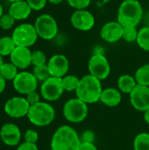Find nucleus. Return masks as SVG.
Wrapping results in <instances>:
<instances>
[{
	"mask_svg": "<svg viewBox=\"0 0 149 150\" xmlns=\"http://www.w3.org/2000/svg\"><path fill=\"white\" fill-rule=\"evenodd\" d=\"M64 0H47L48 3L52 4H61V2H63Z\"/></svg>",
	"mask_w": 149,
	"mask_h": 150,
	"instance_id": "40",
	"label": "nucleus"
},
{
	"mask_svg": "<svg viewBox=\"0 0 149 150\" xmlns=\"http://www.w3.org/2000/svg\"><path fill=\"white\" fill-rule=\"evenodd\" d=\"M133 150H149V134L142 132L133 140Z\"/></svg>",
	"mask_w": 149,
	"mask_h": 150,
	"instance_id": "25",
	"label": "nucleus"
},
{
	"mask_svg": "<svg viewBox=\"0 0 149 150\" xmlns=\"http://www.w3.org/2000/svg\"><path fill=\"white\" fill-rule=\"evenodd\" d=\"M16 150H39L37 144L33 143H28V142H23L20 143Z\"/></svg>",
	"mask_w": 149,
	"mask_h": 150,
	"instance_id": "36",
	"label": "nucleus"
},
{
	"mask_svg": "<svg viewBox=\"0 0 149 150\" xmlns=\"http://www.w3.org/2000/svg\"><path fill=\"white\" fill-rule=\"evenodd\" d=\"M64 92L61 78L50 76L40 85V96L47 102H54L61 98Z\"/></svg>",
	"mask_w": 149,
	"mask_h": 150,
	"instance_id": "9",
	"label": "nucleus"
},
{
	"mask_svg": "<svg viewBox=\"0 0 149 150\" xmlns=\"http://www.w3.org/2000/svg\"><path fill=\"white\" fill-rule=\"evenodd\" d=\"M62 113L67 121L73 124L81 123L88 116V105L78 98H70L64 104Z\"/></svg>",
	"mask_w": 149,
	"mask_h": 150,
	"instance_id": "5",
	"label": "nucleus"
},
{
	"mask_svg": "<svg viewBox=\"0 0 149 150\" xmlns=\"http://www.w3.org/2000/svg\"><path fill=\"white\" fill-rule=\"evenodd\" d=\"M112 0H103V4H106V3H109L111 2Z\"/></svg>",
	"mask_w": 149,
	"mask_h": 150,
	"instance_id": "44",
	"label": "nucleus"
},
{
	"mask_svg": "<svg viewBox=\"0 0 149 150\" xmlns=\"http://www.w3.org/2000/svg\"><path fill=\"white\" fill-rule=\"evenodd\" d=\"M47 63V55L41 50H35L32 54V65L33 67L37 66H43Z\"/></svg>",
	"mask_w": 149,
	"mask_h": 150,
	"instance_id": "29",
	"label": "nucleus"
},
{
	"mask_svg": "<svg viewBox=\"0 0 149 150\" xmlns=\"http://www.w3.org/2000/svg\"><path fill=\"white\" fill-rule=\"evenodd\" d=\"M34 27L38 36L45 40L54 39L59 31L56 19L52 15L47 13L41 14L36 18Z\"/></svg>",
	"mask_w": 149,
	"mask_h": 150,
	"instance_id": "7",
	"label": "nucleus"
},
{
	"mask_svg": "<svg viewBox=\"0 0 149 150\" xmlns=\"http://www.w3.org/2000/svg\"><path fill=\"white\" fill-rule=\"evenodd\" d=\"M3 14H4V8H3V5L0 4V18L3 16Z\"/></svg>",
	"mask_w": 149,
	"mask_h": 150,
	"instance_id": "41",
	"label": "nucleus"
},
{
	"mask_svg": "<svg viewBox=\"0 0 149 150\" xmlns=\"http://www.w3.org/2000/svg\"><path fill=\"white\" fill-rule=\"evenodd\" d=\"M32 11H41L45 8L47 0H25Z\"/></svg>",
	"mask_w": 149,
	"mask_h": 150,
	"instance_id": "33",
	"label": "nucleus"
},
{
	"mask_svg": "<svg viewBox=\"0 0 149 150\" xmlns=\"http://www.w3.org/2000/svg\"><path fill=\"white\" fill-rule=\"evenodd\" d=\"M40 98H41V96L36 91L25 95V98H26V100H27V102L29 103L30 105H36V104L40 103Z\"/></svg>",
	"mask_w": 149,
	"mask_h": 150,
	"instance_id": "34",
	"label": "nucleus"
},
{
	"mask_svg": "<svg viewBox=\"0 0 149 150\" xmlns=\"http://www.w3.org/2000/svg\"><path fill=\"white\" fill-rule=\"evenodd\" d=\"M80 138H81L82 142H92V143H94L95 134L92 131L87 130V131L83 133V134L80 136Z\"/></svg>",
	"mask_w": 149,
	"mask_h": 150,
	"instance_id": "35",
	"label": "nucleus"
},
{
	"mask_svg": "<svg viewBox=\"0 0 149 150\" xmlns=\"http://www.w3.org/2000/svg\"><path fill=\"white\" fill-rule=\"evenodd\" d=\"M137 84L138 83L135 80L134 76H131L128 74L120 76L117 81V86L118 89L120 91V92L128 95L133 91V89L137 86Z\"/></svg>",
	"mask_w": 149,
	"mask_h": 150,
	"instance_id": "20",
	"label": "nucleus"
},
{
	"mask_svg": "<svg viewBox=\"0 0 149 150\" xmlns=\"http://www.w3.org/2000/svg\"><path fill=\"white\" fill-rule=\"evenodd\" d=\"M144 120L148 125H149V109L144 112Z\"/></svg>",
	"mask_w": 149,
	"mask_h": 150,
	"instance_id": "39",
	"label": "nucleus"
},
{
	"mask_svg": "<svg viewBox=\"0 0 149 150\" xmlns=\"http://www.w3.org/2000/svg\"><path fill=\"white\" fill-rule=\"evenodd\" d=\"M103 90L101 81L88 74L80 78V83L76 91V98L87 105H90L100 101Z\"/></svg>",
	"mask_w": 149,
	"mask_h": 150,
	"instance_id": "2",
	"label": "nucleus"
},
{
	"mask_svg": "<svg viewBox=\"0 0 149 150\" xmlns=\"http://www.w3.org/2000/svg\"><path fill=\"white\" fill-rule=\"evenodd\" d=\"M16 44L11 36H4L0 38V54L4 56H10L16 48Z\"/></svg>",
	"mask_w": 149,
	"mask_h": 150,
	"instance_id": "21",
	"label": "nucleus"
},
{
	"mask_svg": "<svg viewBox=\"0 0 149 150\" xmlns=\"http://www.w3.org/2000/svg\"><path fill=\"white\" fill-rule=\"evenodd\" d=\"M20 128L13 123H6L0 129V139L8 147L18 146L21 141Z\"/></svg>",
	"mask_w": 149,
	"mask_h": 150,
	"instance_id": "15",
	"label": "nucleus"
},
{
	"mask_svg": "<svg viewBox=\"0 0 149 150\" xmlns=\"http://www.w3.org/2000/svg\"><path fill=\"white\" fill-rule=\"evenodd\" d=\"M78 150H98L97 146L92 142H81Z\"/></svg>",
	"mask_w": 149,
	"mask_h": 150,
	"instance_id": "37",
	"label": "nucleus"
},
{
	"mask_svg": "<svg viewBox=\"0 0 149 150\" xmlns=\"http://www.w3.org/2000/svg\"><path fill=\"white\" fill-rule=\"evenodd\" d=\"M138 33L139 31L134 26H125L123 27L122 39L126 42L136 41L138 38Z\"/></svg>",
	"mask_w": 149,
	"mask_h": 150,
	"instance_id": "28",
	"label": "nucleus"
},
{
	"mask_svg": "<svg viewBox=\"0 0 149 150\" xmlns=\"http://www.w3.org/2000/svg\"><path fill=\"white\" fill-rule=\"evenodd\" d=\"M7 1L11 2V3H14V2H18V1H22V0H7Z\"/></svg>",
	"mask_w": 149,
	"mask_h": 150,
	"instance_id": "43",
	"label": "nucleus"
},
{
	"mask_svg": "<svg viewBox=\"0 0 149 150\" xmlns=\"http://www.w3.org/2000/svg\"><path fill=\"white\" fill-rule=\"evenodd\" d=\"M38 33L34 25L29 23H23L13 29L11 38L13 39L17 47H31L38 40Z\"/></svg>",
	"mask_w": 149,
	"mask_h": 150,
	"instance_id": "6",
	"label": "nucleus"
},
{
	"mask_svg": "<svg viewBox=\"0 0 149 150\" xmlns=\"http://www.w3.org/2000/svg\"><path fill=\"white\" fill-rule=\"evenodd\" d=\"M32 74L35 76V78L38 80V82H45L47 79H48L51 75L49 73L47 65H43V66H37L33 68Z\"/></svg>",
	"mask_w": 149,
	"mask_h": 150,
	"instance_id": "27",
	"label": "nucleus"
},
{
	"mask_svg": "<svg viewBox=\"0 0 149 150\" xmlns=\"http://www.w3.org/2000/svg\"><path fill=\"white\" fill-rule=\"evenodd\" d=\"M0 74L6 81H13L18 74V69L11 62H4L0 68Z\"/></svg>",
	"mask_w": 149,
	"mask_h": 150,
	"instance_id": "22",
	"label": "nucleus"
},
{
	"mask_svg": "<svg viewBox=\"0 0 149 150\" xmlns=\"http://www.w3.org/2000/svg\"><path fill=\"white\" fill-rule=\"evenodd\" d=\"M32 11V10L27 2L25 0H22L11 3L8 10V13L15 20H24L31 15Z\"/></svg>",
	"mask_w": 149,
	"mask_h": 150,
	"instance_id": "18",
	"label": "nucleus"
},
{
	"mask_svg": "<svg viewBox=\"0 0 149 150\" xmlns=\"http://www.w3.org/2000/svg\"><path fill=\"white\" fill-rule=\"evenodd\" d=\"M30 105L25 98L13 97L9 98L4 106V112L12 119H20L27 117Z\"/></svg>",
	"mask_w": 149,
	"mask_h": 150,
	"instance_id": "10",
	"label": "nucleus"
},
{
	"mask_svg": "<svg viewBox=\"0 0 149 150\" xmlns=\"http://www.w3.org/2000/svg\"><path fill=\"white\" fill-rule=\"evenodd\" d=\"M136 42L141 49L149 52V26H144L139 30Z\"/></svg>",
	"mask_w": 149,
	"mask_h": 150,
	"instance_id": "26",
	"label": "nucleus"
},
{
	"mask_svg": "<svg viewBox=\"0 0 149 150\" xmlns=\"http://www.w3.org/2000/svg\"><path fill=\"white\" fill-rule=\"evenodd\" d=\"M123 26L116 21H109L105 23L100 30L102 40L108 43H115L122 39Z\"/></svg>",
	"mask_w": 149,
	"mask_h": 150,
	"instance_id": "16",
	"label": "nucleus"
},
{
	"mask_svg": "<svg viewBox=\"0 0 149 150\" xmlns=\"http://www.w3.org/2000/svg\"><path fill=\"white\" fill-rule=\"evenodd\" d=\"M95 22L94 15L87 9L76 10L70 17V23L72 26L82 32H88L91 30L95 25Z\"/></svg>",
	"mask_w": 149,
	"mask_h": 150,
	"instance_id": "12",
	"label": "nucleus"
},
{
	"mask_svg": "<svg viewBox=\"0 0 149 150\" xmlns=\"http://www.w3.org/2000/svg\"><path fill=\"white\" fill-rule=\"evenodd\" d=\"M25 142L36 144L39 141V134L34 129H27L24 134Z\"/></svg>",
	"mask_w": 149,
	"mask_h": 150,
	"instance_id": "32",
	"label": "nucleus"
},
{
	"mask_svg": "<svg viewBox=\"0 0 149 150\" xmlns=\"http://www.w3.org/2000/svg\"><path fill=\"white\" fill-rule=\"evenodd\" d=\"M134 1H139V0H134Z\"/></svg>",
	"mask_w": 149,
	"mask_h": 150,
	"instance_id": "45",
	"label": "nucleus"
},
{
	"mask_svg": "<svg viewBox=\"0 0 149 150\" xmlns=\"http://www.w3.org/2000/svg\"><path fill=\"white\" fill-rule=\"evenodd\" d=\"M89 74L99 79L100 81L105 80L111 74V65L104 54H94L88 62Z\"/></svg>",
	"mask_w": 149,
	"mask_h": 150,
	"instance_id": "8",
	"label": "nucleus"
},
{
	"mask_svg": "<svg viewBox=\"0 0 149 150\" xmlns=\"http://www.w3.org/2000/svg\"><path fill=\"white\" fill-rule=\"evenodd\" d=\"M138 84L149 87V63H146L137 69L134 74Z\"/></svg>",
	"mask_w": 149,
	"mask_h": 150,
	"instance_id": "23",
	"label": "nucleus"
},
{
	"mask_svg": "<svg viewBox=\"0 0 149 150\" xmlns=\"http://www.w3.org/2000/svg\"><path fill=\"white\" fill-rule=\"evenodd\" d=\"M55 118V110L52 105L47 101L31 105L27 119L35 127H43L50 125Z\"/></svg>",
	"mask_w": 149,
	"mask_h": 150,
	"instance_id": "4",
	"label": "nucleus"
},
{
	"mask_svg": "<svg viewBox=\"0 0 149 150\" xmlns=\"http://www.w3.org/2000/svg\"><path fill=\"white\" fill-rule=\"evenodd\" d=\"M67 2L75 10H85L90 6L91 0H67Z\"/></svg>",
	"mask_w": 149,
	"mask_h": 150,
	"instance_id": "31",
	"label": "nucleus"
},
{
	"mask_svg": "<svg viewBox=\"0 0 149 150\" xmlns=\"http://www.w3.org/2000/svg\"><path fill=\"white\" fill-rule=\"evenodd\" d=\"M32 52L29 47H16L10 55V60L18 69H25L32 65Z\"/></svg>",
	"mask_w": 149,
	"mask_h": 150,
	"instance_id": "17",
	"label": "nucleus"
},
{
	"mask_svg": "<svg viewBox=\"0 0 149 150\" xmlns=\"http://www.w3.org/2000/svg\"><path fill=\"white\" fill-rule=\"evenodd\" d=\"M15 19L9 14L4 13L0 18V27L3 30H11L15 25Z\"/></svg>",
	"mask_w": 149,
	"mask_h": 150,
	"instance_id": "30",
	"label": "nucleus"
},
{
	"mask_svg": "<svg viewBox=\"0 0 149 150\" xmlns=\"http://www.w3.org/2000/svg\"><path fill=\"white\" fill-rule=\"evenodd\" d=\"M122 101V93L118 88L108 87L104 89L100 97V102L108 107L118 106Z\"/></svg>",
	"mask_w": 149,
	"mask_h": 150,
	"instance_id": "19",
	"label": "nucleus"
},
{
	"mask_svg": "<svg viewBox=\"0 0 149 150\" xmlns=\"http://www.w3.org/2000/svg\"><path fill=\"white\" fill-rule=\"evenodd\" d=\"M132 106L138 112H145L149 109V87L137 84L129 94Z\"/></svg>",
	"mask_w": 149,
	"mask_h": 150,
	"instance_id": "13",
	"label": "nucleus"
},
{
	"mask_svg": "<svg viewBox=\"0 0 149 150\" xmlns=\"http://www.w3.org/2000/svg\"><path fill=\"white\" fill-rule=\"evenodd\" d=\"M143 18V7L140 1L124 0L119 6L117 21L123 26L136 27Z\"/></svg>",
	"mask_w": 149,
	"mask_h": 150,
	"instance_id": "3",
	"label": "nucleus"
},
{
	"mask_svg": "<svg viewBox=\"0 0 149 150\" xmlns=\"http://www.w3.org/2000/svg\"><path fill=\"white\" fill-rule=\"evenodd\" d=\"M4 62L3 56H2V55L0 54V68H1V66H2V65L4 64Z\"/></svg>",
	"mask_w": 149,
	"mask_h": 150,
	"instance_id": "42",
	"label": "nucleus"
},
{
	"mask_svg": "<svg viewBox=\"0 0 149 150\" xmlns=\"http://www.w3.org/2000/svg\"><path fill=\"white\" fill-rule=\"evenodd\" d=\"M47 68L51 76L62 78L68 74L69 69V62L67 56L61 54H54L47 61Z\"/></svg>",
	"mask_w": 149,
	"mask_h": 150,
	"instance_id": "14",
	"label": "nucleus"
},
{
	"mask_svg": "<svg viewBox=\"0 0 149 150\" xmlns=\"http://www.w3.org/2000/svg\"><path fill=\"white\" fill-rule=\"evenodd\" d=\"M81 142V138L76 129L71 126L63 125L54 133L50 148L51 150H78Z\"/></svg>",
	"mask_w": 149,
	"mask_h": 150,
	"instance_id": "1",
	"label": "nucleus"
},
{
	"mask_svg": "<svg viewBox=\"0 0 149 150\" xmlns=\"http://www.w3.org/2000/svg\"><path fill=\"white\" fill-rule=\"evenodd\" d=\"M12 84L18 93L27 95L37 90L38 80L35 78L32 72L20 71L12 81Z\"/></svg>",
	"mask_w": 149,
	"mask_h": 150,
	"instance_id": "11",
	"label": "nucleus"
},
{
	"mask_svg": "<svg viewBox=\"0 0 149 150\" xmlns=\"http://www.w3.org/2000/svg\"><path fill=\"white\" fill-rule=\"evenodd\" d=\"M5 87H6V80L0 74V94L5 90Z\"/></svg>",
	"mask_w": 149,
	"mask_h": 150,
	"instance_id": "38",
	"label": "nucleus"
},
{
	"mask_svg": "<svg viewBox=\"0 0 149 150\" xmlns=\"http://www.w3.org/2000/svg\"><path fill=\"white\" fill-rule=\"evenodd\" d=\"M61 83H62V87L64 89V91H76L79 83H80V78H78L75 75H66L61 78Z\"/></svg>",
	"mask_w": 149,
	"mask_h": 150,
	"instance_id": "24",
	"label": "nucleus"
}]
</instances>
